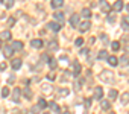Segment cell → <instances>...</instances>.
<instances>
[{
    "instance_id": "1",
    "label": "cell",
    "mask_w": 129,
    "mask_h": 114,
    "mask_svg": "<svg viewBox=\"0 0 129 114\" xmlns=\"http://www.w3.org/2000/svg\"><path fill=\"white\" fill-rule=\"evenodd\" d=\"M100 79L102 81H106V82H114V73L111 72V70H105V72H102L100 73Z\"/></svg>"
},
{
    "instance_id": "2",
    "label": "cell",
    "mask_w": 129,
    "mask_h": 114,
    "mask_svg": "<svg viewBox=\"0 0 129 114\" xmlns=\"http://www.w3.org/2000/svg\"><path fill=\"white\" fill-rule=\"evenodd\" d=\"M79 15L78 14H73L72 17H70V26L72 27H79Z\"/></svg>"
},
{
    "instance_id": "3",
    "label": "cell",
    "mask_w": 129,
    "mask_h": 114,
    "mask_svg": "<svg viewBox=\"0 0 129 114\" xmlns=\"http://www.w3.org/2000/svg\"><path fill=\"white\" fill-rule=\"evenodd\" d=\"M100 9H102V12H106V14L111 12V6L106 0H100Z\"/></svg>"
},
{
    "instance_id": "4",
    "label": "cell",
    "mask_w": 129,
    "mask_h": 114,
    "mask_svg": "<svg viewBox=\"0 0 129 114\" xmlns=\"http://www.w3.org/2000/svg\"><path fill=\"white\" fill-rule=\"evenodd\" d=\"M12 53H14L12 46H5V47H3V55H5V58H11Z\"/></svg>"
},
{
    "instance_id": "5",
    "label": "cell",
    "mask_w": 129,
    "mask_h": 114,
    "mask_svg": "<svg viewBox=\"0 0 129 114\" xmlns=\"http://www.w3.org/2000/svg\"><path fill=\"white\" fill-rule=\"evenodd\" d=\"M11 37H12V34H11L9 31L0 32V41H8V40H11Z\"/></svg>"
},
{
    "instance_id": "6",
    "label": "cell",
    "mask_w": 129,
    "mask_h": 114,
    "mask_svg": "<svg viewBox=\"0 0 129 114\" xmlns=\"http://www.w3.org/2000/svg\"><path fill=\"white\" fill-rule=\"evenodd\" d=\"M11 66H12L14 70H18V69L21 67V58H14V60L11 61Z\"/></svg>"
},
{
    "instance_id": "7",
    "label": "cell",
    "mask_w": 129,
    "mask_h": 114,
    "mask_svg": "<svg viewBox=\"0 0 129 114\" xmlns=\"http://www.w3.org/2000/svg\"><path fill=\"white\" fill-rule=\"evenodd\" d=\"M118 64H120V66H123V67L129 66V56H127V55L120 56V58H118Z\"/></svg>"
},
{
    "instance_id": "8",
    "label": "cell",
    "mask_w": 129,
    "mask_h": 114,
    "mask_svg": "<svg viewBox=\"0 0 129 114\" xmlns=\"http://www.w3.org/2000/svg\"><path fill=\"white\" fill-rule=\"evenodd\" d=\"M12 100H14L15 103L20 102V88H18V87L14 88V91H12Z\"/></svg>"
},
{
    "instance_id": "9",
    "label": "cell",
    "mask_w": 129,
    "mask_h": 114,
    "mask_svg": "<svg viewBox=\"0 0 129 114\" xmlns=\"http://www.w3.org/2000/svg\"><path fill=\"white\" fill-rule=\"evenodd\" d=\"M90 26H91L90 21H82V23L79 24V31H81V32H87V31L90 29Z\"/></svg>"
},
{
    "instance_id": "10",
    "label": "cell",
    "mask_w": 129,
    "mask_h": 114,
    "mask_svg": "<svg viewBox=\"0 0 129 114\" xmlns=\"http://www.w3.org/2000/svg\"><path fill=\"white\" fill-rule=\"evenodd\" d=\"M103 97V90L102 87H96L94 88V99H102Z\"/></svg>"
},
{
    "instance_id": "11",
    "label": "cell",
    "mask_w": 129,
    "mask_h": 114,
    "mask_svg": "<svg viewBox=\"0 0 129 114\" xmlns=\"http://www.w3.org/2000/svg\"><path fill=\"white\" fill-rule=\"evenodd\" d=\"M30 44H32V47H35V49H41V47L44 46V43H43L41 40H32Z\"/></svg>"
},
{
    "instance_id": "12",
    "label": "cell",
    "mask_w": 129,
    "mask_h": 114,
    "mask_svg": "<svg viewBox=\"0 0 129 114\" xmlns=\"http://www.w3.org/2000/svg\"><path fill=\"white\" fill-rule=\"evenodd\" d=\"M114 11L115 12H118V11H121L123 9V2H121V0H115V3H114Z\"/></svg>"
},
{
    "instance_id": "13",
    "label": "cell",
    "mask_w": 129,
    "mask_h": 114,
    "mask_svg": "<svg viewBox=\"0 0 129 114\" xmlns=\"http://www.w3.org/2000/svg\"><path fill=\"white\" fill-rule=\"evenodd\" d=\"M49 26H50V29L55 31V32H59V31H61V23H55V21H52Z\"/></svg>"
},
{
    "instance_id": "14",
    "label": "cell",
    "mask_w": 129,
    "mask_h": 114,
    "mask_svg": "<svg viewBox=\"0 0 129 114\" xmlns=\"http://www.w3.org/2000/svg\"><path fill=\"white\" fill-rule=\"evenodd\" d=\"M108 64L109 66H117L118 64V58H117V56H109V58H108Z\"/></svg>"
},
{
    "instance_id": "15",
    "label": "cell",
    "mask_w": 129,
    "mask_h": 114,
    "mask_svg": "<svg viewBox=\"0 0 129 114\" xmlns=\"http://www.w3.org/2000/svg\"><path fill=\"white\" fill-rule=\"evenodd\" d=\"M12 49L14 50H21L23 49V43L21 41H12Z\"/></svg>"
},
{
    "instance_id": "16",
    "label": "cell",
    "mask_w": 129,
    "mask_h": 114,
    "mask_svg": "<svg viewBox=\"0 0 129 114\" xmlns=\"http://www.w3.org/2000/svg\"><path fill=\"white\" fill-rule=\"evenodd\" d=\"M73 66H75V70H73V75H75V76H78V75L81 73V64H79L78 61H75V64H73Z\"/></svg>"
},
{
    "instance_id": "17",
    "label": "cell",
    "mask_w": 129,
    "mask_h": 114,
    "mask_svg": "<svg viewBox=\"0 0 129 114\" xmlns=\"http://www.w3.org/2000/svg\"><path fill=\"white\" fill-rule=\"evenodd\" d=\"M121 26L126 29V27H129V15H124L123 18H121Z\"/></svg>"
},
{
    "instance_id": "18",
    "label": "cell",
    "mask_w": 129,
    "mask_h": 114,
    "mask_svg": "<svg viewBox=\"0 0 129 114\" xmlns=\"http://www.w3.org/2000/svg\"><path fill=\"white\" fill-rule=\"evenodd\" d=\"M62 3H64V0H52V8H59L62 6Z\"/></svg>"
},
{
    "instance_id": "19",
    "label": "cell",
    "mask_w": 129,
    "mask_h": 114,
    "mask_svg": "<svg viewBox=\"0 0 129 114\" xmlns=\"http://www.w3.org/2000/svg\"><path fill=\"white\" fill-rule=\"evenodd\" d=\"M97 56H99V60H106V58H109V56H108V52H106V50H100Z\"/></svg>"
},
{
    "instance_id": "20",
    "label": "cell",
    "mask_w": 129,
    "mask_h": 114,
    "mask_svg": "<svg viewBox=\"0 0 129 114\" xmlns=\"http://www.w3.org/2000/svg\"><path fill=\"white\" fill-rule=\"evenodd\" d=\"M53 18L58 20V21H64V14L62 12H55L53 14Z\"/></svg>"
},
{
    "instance_id": "21",
    "label": "cell",
    "mask_w": 129,
    "mask_h": 114,
    "mask_svg": "<svg viewBox=\"0 0 129 114\" xmlns=\"http://www.w3.org/2000/svg\"><path fill=\"white\" fill-rule=\"evenodd\" d=\"M49 66H50V69H52V70H55V69H56V66H58V61H56L55 58H50V60H49Z\"/></svg>"
},
{
    "instance_id": "22",
    "label": "cell",
    "mask_w": 129,
    "mask_h": 114,
    "mask_svg": "<svg viewBox=\"0 0 129 114\" xmlns=\"http://www.w3.org/2000/svg\"><path fill=\"white\" fill-rule=\"evenodd\" d=\"M58 49V43L55 41V40H52L50 43H49V50H56Z\"/></svg>"
},
{
    "instance_id": "23",
    "label": "cell",
    "mask_w": 129,
    "mask_h": 114,
    "mask_svg": "<svg viewBox=\"0 0 129 114\" xmlns=\"http://www.w3.org/2000/svg\"><path fill=\"white\" fill-rule=\"evenodd\" d=\"M49 106H50V108H52V111H55V112H59V111H61V109H59V106L56 105V102H50V103H49Z\"/></svg>"
},
{
    "instance_id": "24",
    "label": "cell",
    "mask_w": 129,
    "mask_h": 114,
    "mask_svg": "<svg viewBox=\"0 0 129 114\" xmlns=\"http://www.w3.org/2000/svg\"><path fill=\"white\" fill-rule=\"evenodd\" d=\"M127 102H129V93H123V94H121V103L126 105Z\"/></svg>"
},
{
    "instance_id": "25",
    "label": "cell",
    "mask_w": 129,
    "mask_h": 114,
    "mask_svg": "<svg viewBox=\"0 0 129 114\" xmlns=\"http://www.w3.org/2000/svg\"><path fill=\"white\" fill-rule=\"evenodd\" d=\"M23 93H24V97H26L27 100H30V99H32V93H30V90H29L27 87L24 88V91H23Z\"/></svg>"
},
{
    "instance_id": "26",
    "label": "cell",
    "mask_w": 129,
    "mask_h": 114,
    "mask_svg": "<svg viewBox=\"0 0 129 114\" xmlns=\"http://www.w3.org/2000/svg\"><path fill=\"white\" fill-rule=\"evenodd\" d=\"M108 96H109V100H115V99H117V91H115V90H111V91L108 93Z\"/></svg>"
},
{
    "instance_id": "27",
    "label": "cell",
    "mask_w": 129,
    "mask_h": 114,
    "mask_svg": "<svg viewBox=\"0 0 129 114\" xmlns=\"http://www.w3.org/2000/svg\"><path fill=\"white\" fill-rule=\"evenodd\" d=\"M100 106H102V109H109V108H111V103H109L108 100H102Z\"/></svg>"
},
{
    "instance_id": "28",
    "label": "cell",
    "mask_w": 129,
    "mask_h": 114,
    "mask_svg": "<svg viewBox=\"0 0 129 114\" xmlns=\"http://www.w3.org/2000/svg\"><path fill=\"white\" fill-rule=\"evenodd\" d=\"M82 17L84 18H90L91 17V11L90 9H82Z\"/></svg>"
},
{
    "instance_id": "29",
    "label": "cell",
    "mask_w": 129,
    "mask_h": 114,
    "mask_svg": "<svg viewBox=\"0 0 129 114\" xmlns=\"http://www.w3.org/2000/svg\"><path fill=\"white\" fill-rule=\"evenodd\" d=\"M38 106H40L41 109H44L46 106H49V103H47V102H46L44 99H40V102H38Z\"/></svg>"
},
{
    "instance_id": "30",
    "label": "cell",
    "mask_w": 129,
    "mask_h": 114,
    "mask_svg": "<svg viewBox=\"0 0 129 114\" xmlns=\"http://www.w3.org/2000/svg\"><path fill=\"white\" fill-rule=\"evenodd\" d=\"M58 93H59L61 97H64V96H67V94H69V90H67V88H59Z\"/></svg>"
},
{
    "instance_id": "31",
    "label": "cell",
    "mask_w": 129,
    "mask_h": 114,
    "mask_svg": "<svg viewBox=\"0 0 129 114\" xmlns=\"http://www.w3.org/2000/svg\"><path fill=\"white\" fill-rule=\"evenodd\" d=\"M111 49H112V50H118V49H120V43H118V41H112V43H111Z\"/></svg>"
},
{
    "instance_id": "32",
    "label": "cell",
    "mask_w": 129,
    "mask_h": 114,
    "mask_svg": "<svg viewBox=\"0 0 129 114\" xmlns=\"http://www.w3.org/2000/svg\"><path fill=\"white\" fill-rule=\"evenodd\" d=\"M108 21H109V23H114V21H115V14H114V12H109V14H108Z\"/></svg>"
},
{
    "instance_id": "33",
    "label": "cell",
    "mask_w": 129,
    "mask_h": 114,
    "mask_svg": "<svg viewBox=\"0 0 129 114\" xmlns=\"http://www.w3.org/2000/svg\"><path fill=\"white\" fill-rule=\"evenodd\" d=\"M9 96V88L8 87H3V90H2V97H8Z\"/></svg>"
},
{
    "instance_id": "34",
    "label": "cell",
    "mask_w": 129,
    "mask_h": 114,
    "mask_svg": "<svg viewBox=\"0 0 129 114\" xmlns=\"http://www.w3.org/2000/svg\"><path fill=\"white\" fill-rule=\"evenodd\" d=\"M14 2H15V0H5L6 8H8V9H9V8H12V6H14Z\"/></svg>"
},
{
    "instance_id": "35",
    "label": "cell",
    "mask_w": 129,
    "mask_h": 114,
    "mask_svg": "<svg viewBox=\"0 0 129 114\" xmlns=\"http://www.w3.org/2000/svg\"><path fill=\"white\" fill-rule=\"evenodd\" d=\"M8 24H9V27H12V26L15 24V18H14V17H9V20H8Z\"/></svg>"
},
{
    "instance_id": "36",
    "label": "cell",
    "mask_w": 129,
    "mask_h": 114,
    "mask_svg": "<svg viewBox=\"0 0 129 114\" xmlns=\"http://www.w3.org/2000/svg\"><path fill=\"white\" fill-rule=\"evenodd\" d=\"M90 106H91V99H85V108L90 109Z\"/></svg>"
},
{
    "instance_id": "37",
    "label": "cell",
    "mask_w": 129,
    "mask_h": 114,
    "mask_svg": "<svg viewBox=\"0 0 129 114\" xmlns=\"http://www.w3.org/2000/svg\"><path fill=\"white\" fill-rule=\"evenodd\" d=\"M75 44H76V46H82V44H84V40H82V38H78V40L75 41Z\"/></svg>"
},
{
    "instance_id": "38",
    "label": "cell",
    "mask_w": 129,
    "mask_h": 114,
    "mask_svg": "<svg viewBox=\"0 0 129 114\" xmlns=\"http://www.w3.org/2000/svg\"><path fill=\"white\" fill-rule=\"evenodd\" d=\"M75 88H76V90H81V81H76V82H75Z\"/></svg>"
},
{
    "instance_id": "39",
    "label": "cell",
    "mask_w": 129,
    "mask_h": 114,
    "mask_svg": "<svg viewBox=\"0 0 129 114\" xmlns=\"http://www.w3.org/2000/svg\"><path fill=\"white\" fill-rule=\"evenodd\" d=\"M40 109H41L40 106H35V108H32V112H34V114H37V112H38Z\"/></svg>"
},
{
    "instance_id": "40",
    "label": "cell",
    "mask_w": 129,
    "mask_h": 114,
    "mask_svg": "<svg viewBox=\"0 0 129 114\" xmlns=\"http://www.w3.org/2000/svg\"><path fill=\"white\" fill-rule=\"evenodd\" d=\"M100 38H102V40H103V41H106V43H108V37H106V35H105V34H102V35H100Z\"/></svg>"
},
{
    "instance_id": "41",
    "label": "cell",
    "mask_w": 129,
    "mask_h": 114,
    "mask_svg": "<svg viewBox=\"0 0 129 114\" xmlns=\"http://www.w3.org/2000/svg\"><path fill=\"white\" fill-rule=\"evenodd\" d=\"M87 52H88L87 49H81V50H79V53H81V55H87Z\"/></svg>"
},
{
    "instance_id": "42",
    "label": "cell",
    "mask_w": 129,
    "mask_h": 114,
    "mask_svg": "<svg viewBox=\"0 0 129 114\" xmlns=\"http://www.w3.org/2000/svg\"><path fill=\"white\" fill-rule=\"evenodd\" d=\"M47 78H49V79H50V81H53V79H55V73H53V72H52V73H50V75H49V76H47Z\"/></svg>"
},
{
    "instance_id": "43",
    "label": "cell",
    "mask_w": 129,
    "mask_h": 114,
    "mask_svg": "<svg viewBox=\"0 0 129 114\" xmlns=\"http://www.w3.org/2000/svg\"><path fill=\"white\" fill-rule=\"evenodd\" d=\"M5 69H6V64L2 63V64H0V70H5Z\"/></svg>"
},
{
    "instance_id": "44",
    "label": "cell",
    "mask_w": 129,
    "mask_h": 114,
    "mask_svg": "<svg viewBox=\"0 0 129 114\" xmlns=\"http://www.w3.org/2000/svg\"><path fill=\"white\" fill-rule=\"evenodd\" d=\"M126 11H127V12H129V3H127V5H126Z\"/></svg>"
},
{
    "instance_id": "45",
    "label": "cell",
    "mask_w": 129,
    "mask_h": 114,
    "mask_svg": "<svg viewBox=\"0 0 129 114\" xmlns=\"http://www.w3.org/2000/svg\"><path fill=\"white\" fill-rule=\"evenodd\" d=\"M126 52H127V53H129V46H127V47H126Z\"/></svg>"
},
{
    "instance_id": "46",
    "label": "cell",
    "mask_w": 129,
    "mask_h": 114,
    "mask_svg": "<svg viewBox=\"0 0 129 114\" xmlns=\"http://www.w3.org/2000/svg\"><path fill=\"white\" fill-rule=\"evenodd\" d=\"M44 114H49V112H44Z\"/></svg>"
},
{
    "instance_id": "47",
    "label": "cell",
    "mask_w": 129,
    "mask_h": 114,
    "mask_svg": "<svg viewBox=\"0 0 129 114\" xmlns=\"http://www.w3.org/2000/svg\"><path fill=\"white\" fill-rule=\"evenodd\" d=\"M0 47H2V46H0Z\"/></svg>"
}]
</instances>
